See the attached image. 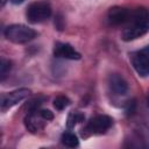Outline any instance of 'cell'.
<instances>
[{
  "instance_id": "30bf717a",
  "label": "cell",
  "mask_w": 149,
  "mask_h": 149,
  "mask_svg": "<svg viewBox=\"0 0 149 149\" xmlns=\"http://www.w3.org/2000/svg\"><path fill=\"white\" fill-rule=\"evenodd\" d=\"M40 120H45V119L41 115L40 112L37 114L36 109L35 111H30L29 114L24 119V125H26L28 130H30L31 133H36L37 130H40L43 127V121H40Z\"/></svg>"
},
{
  "instance_id": "6da1fadb",
  "label": "cell",
  "mask_w": 149,
  "mask_h": 149,
  "mask_svg": "<svg viewBox=\"0 0 149 149\" xmlns=\"http://www.w3.org/2000/svg\"><path fill=\"white\" fill-rule=\"evenodd\" d=\"M126 24L121 35L123 41L128 42L141 37L149 30V12L143 7L132 10L129 21Z\"/></svg>"
},
{
  "instance_id": "2e32d148",
  "label": "cell",
  "mask_w": 149,
  "mask_h": 149,
  "mask_svg": "<svg viewBox=\"0 0 149 149\" xmlns=\"http://www.w3.org/2000/svg\"><path fill=\"white\" fill-rule=\"evenodd\" d=\"M12 1V3H14V5H19V3H22L24 0H10Z\"/></svg>"
},
{
  "instance_id": "52a82bcc",
  "label": "cell",
  "mask_w": 149,
  "mask_h": 149,
  "mask_svg": "<svg viewBox=\"0 0 149 149\" xmlns=\"http://www.w3.org/2000/svg\"><path fill=\"white\" fill-rule=\"evenodd\" d=\"M130 12L129 9L121 7V6H114L111 7L108 13H107V19L111 24L114 26H120V24H126L129 21L130 17Z\"/></svg>"
},
{
  "instance_id": "5b68a950",
  "label": "cell",
  "mask_w": 149,
  "mask_h": 149,
  "mask_svg": "<svg viewBox=\"0 0 149 149\" xmlns=\"http://www.w3.org/2000/svg\"><path fill=\"white\" fill-rule=\"evenodd\" d=\"M113 125V119L108 115H97L92 118L86 127L85 130L90 134H104L106 133Z\"/></svg>"
},
{
  "instance_id": "8992f818",
  "label": "cell",
  "mask_w": 149,
  "mask_h": 149,
  "mask_svg": "<svg viewBox=\"0 0 149 149\" xmlns=\"http://www.w3.org/2000/svg\"><path fill=\"white\" fill-rule=\"evenodd\" d=\"M30 94V90L28 88H17L15 91L8 92L1 95V111L5 112L6 109L15 106L20 101L24 100Z\"/></svg>"
},
{
  "instance_id": "3957f363",
  "label": "cell",
  "mask_w": 149,
  "mask_h": 149,
  "mask_svg": "<svg viewBox=\"0 0 149 149\" xmlns=\"http://www.w3.org/2000/svg\"><path fill=\"white\" fill-rule=\"evenodd\" d=\"M51 15V7L47 1H36L27 7L26 16L30 23H40L48 20Z\"/></svg>"
},
{
  "instance_id": "7a4b0ae2",
  "label": "cell",
  "mask_w": 149,
  "mask_h": 149,
  "mask_svg": "<svg viewBox=\"0 0 149 149\" xmlns=\"http://www.w3.org/2000/svg\"><path fill=\"white\" fill-rule=\"evenodd\" d=\"M3 34L8 41L16 44L27 43L34 40L37 35V33L33 28H29L24 24H10L5 29Z\"/></svg>"
},
{
  "instance_id": "9c48e42d",
  "label": "cell",
  "mask_w": 149,
  "mask_h": 149,
  "mask_svg": "<svg viewBox=\"0 0 149 149\" xmlns=\"http://www.w3.org/2000/svg\"><path fill=\"white\" fill-rule=\"evenodd\" d=\"M108 85L111 91L114 94L118 95H123L128 91V84L125 80V78L118 73H112L108 77Z\"/></svg>"
},
{
  "instance_id": "7c38bea8",
  "label": "cell",
  "mask_w": 149,
  "mask_h": 149,
  "mask_svg": "<svg viewBox=\"0 0 149 149\" xmlns=\"http://www.w3.org/2000/svg\"><path fill=\"white\" fill-rule=\"evenodd\" d=\"M10 69H12V63L6 58H1V63H0V79H1V81H3L6 79Z\"/></svg>"
},
{
  "instance_id": "277c9868",
  "label": "cell",
  "mask_w": 149,
  "mask_h": 149,
  "mask_svg": "<svg viewBox=\"0 0 149 149\" xmlns=\"http://www.w3.org/2000/svg\"><path fill=\"white\" fill-rule=\"evenodd\" d=\"M132 64L140 76H149V45L132 55Z\"/></svg>"
},
{
  "instance_id": "8fae6325",
  "label": "cell",
  "mask_w": 149,
  "mask_h": 149,
  "mask_svg": "<svg viewBox=\"0 0 149 149\" xmlns=\"http://www.w3.org/2000/svg\"><path fill=\"white\" fill-rule=\"evenodd\" d=\"M62 143L66 147H70V148H74L79 144V141H78V137L73 134V133H64L62 135Z\"/></svg>"
},
{
  "instance_id": "9a60e30c",
  "label": "cell",
  "mask_w": 149,
  "mask_h": 149,
  "mask_svg": "<svg viewBox=\"0 0 149 149\" xmlns=\"http://www.w3.org/2000/svg\"><path fill=\"white\" fill-rule=\"evenodd\" d=\"M40 113H41V115H42L47 121L52 120V118H54V114H52L49 109H41V111H40Z\"/></svg>"
},
{
  "instance_id": "e0dca14e",
  "label": "cell",
  "mask_w": 149,
  "mask_h": 149,
  "mask_svg": "<svg viewBox=\"0 0 149 149\" xmlns=\"http://www.w3.org/2000/svg\"><path fill=\"white\" fill-rule=\"evenodd\" d=\"M147 102H148V106H149V94H148V98H147Z\"/></svg>"
},
{
  "instance_id": "5bb4252c",
  "label": "cell",
  "mask_w": 149,
  "mask_h": 149,
  "mask_svg": "<svg viewBox=\"0 0 149 149\" xmlns=\"http://www.w3.org/2000/svg\"><path fill=\"white\" fill-rule=\"evenodd\" d=\"M84 120V115L81 113H78V112H73L69 115V119H68V126L69 127H72L74 126L76 123L78 122H81Z\"/></svg>"
},
{
  "instance_id": "ba28073f",
  "label": "cell",
  "mask_w": 149,
  "mask_h": 149,
  "mask_svg": "<svg viewBox=\"0 0 149 149\" xmlns=\"http://www.w3.org/2000/svg\"><path fill=\"white\" fill-rule=\"evenodd\" d=\"M54 55L58 58H65V59H79L80 54L69 43L57 42L54 47Z\"/></svg>"
},
{
  "instance_id": "4fadbf2b",
  "label": "cell",
  "mask_w": 149,
  "mask_h": 149,
  "mask_svg": "<svg viewBox=\"0 0 149 149\" xmlns=\"http://www.w3.org/2000/svg\"><path fill=\"white\" fill-rule=\"evenodd\" d=\"M69 104H70V100H69L65 95H58V97H56L55 100H54V106H55V108L58 109V111L64 109Z\"/></svg>"
}]
</instances>
